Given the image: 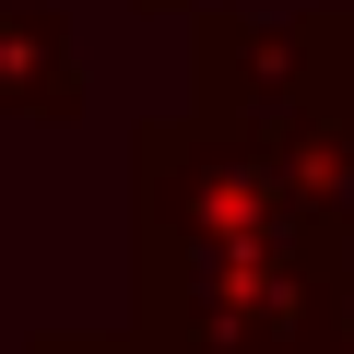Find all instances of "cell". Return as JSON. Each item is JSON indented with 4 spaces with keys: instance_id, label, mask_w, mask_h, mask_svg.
I'll return each mask as SVG.
<instances>
[{
    "instance_id": "6da1fadb",
    "label": "cell",
    "mask_w": 354,
    "mask_h": 354,
    "mask_svg": "<svg viewBox=\"0 0 354 354\" xmlns=\"http://www.w3.org/2000/svg\"><path fill=\"white\" fill-rule=\"evenodd\" d=\"M189 59H201V106L189 118L260 142L283 165V189L354 248V36H342V12H307V24L201 12Z\"/></svg>"
},
{
    "instance_id": "7a4b0ae2",
    "label": "cell",
    "mask_w": 354,
    "mask_h": 354,
    "mask_svg": "<svg viewBox=\"0 0 354 354\" xmlns=\"http://www.w3.org/2000/svg\"><path fill=\"white\" fill-rule=\"evenodd\" d=\"M142 260H342V236L283 189V165L213 118L142 130Z\"/></svg>"
},
{
    "instance_id": "3957f363",
    "label": "cell",
    "mask_w": 354,
    "mask_h": 354,
    "mask_svg": "<svg viewBox=\"0 0 354 354\" xmlns=\"http://www.w3.org/2000/svg\"><path fill=\"white\" fill-rule=\"evenodd\" d=\"M0 118H83V36L36 0H0Z\"/></svg>"
},
{
    "instance_id": "277c9868",
    "label": "cell",
    "mask_w": 354,
    "mask_h": 354,
    "mask_svg": "<svg viewBox=\"0 0 354 354\" xmlns=\"http://www.w3.org/2000/svg\"><path fill=\"white\" fill-rule=\"evenodd\" d=\"M307 354H354V272H342V295H330V330H319Z\"/></svg>"
},
{
    "instance_id": "5b68a950",
    "label": "cell",
    "mask_w": 354,
    "mask_h": 354,
    "mask_svg": "<svg viewBox=\"0 0 354 354\" xmlns=\"http://www.w3.org/2000/svg\"><path fill=\"white\" fill-rule=\"evenodd\" d=\"M36 354H142V342H83V330H71V342H36Z\"/></svg>"
},
{
    "instance_id": "8992f818",
    "label": "cell",
    "mask_w": 354,
    "mask_h": 354,
    "mask_svg": "<svg viewBox=\"0 0 354 354\" xmlns=\"http://www.w3.org/2000/svg\"><path fill=\"white\" fill-rule=\"evenodd\" d=\"M153 12H189V0H153Z\"/></svg>"
},
{
    "instance_id": "52a82bcc",
    "label": "cell",
    "mask_w": 354,
    "mask_h": 354,
    "mask_svg": "<svg viewBox=\"0 0 354 354\" xmlns=\"http://www.w3.org/2000/svg\"><path fill=\"white\" fill-rule=\"evenodd\" d=\"M342 36H354V0H342Z\"/></svg>"
}]
</instances>
